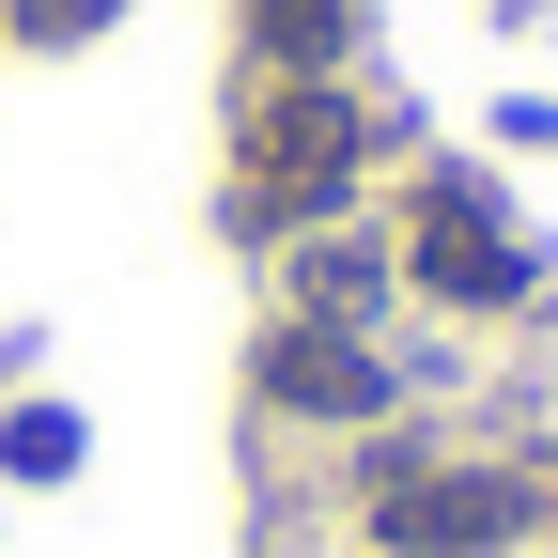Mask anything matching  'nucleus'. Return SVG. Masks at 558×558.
Returning a JSON list of instances; mask_svg holds the SVG:
<instances>
[{
  "instance_id": "f257e3e1",
  "label": "nucleus",
  "mask_w": 558,
  "mask_h": 558,
  "mask_svg": "<svg viewBox=\"0 0 558 558\" xmlns=\"http://www.w3.org/2000/svg\"><path fill=\"white\" fill-rule=\"evenodd\" d=\"M341 171H357V109H341V94H279L264 171H248V218H326Z\"/></svg>"
},
{
  "instance_id": "7ed1b4c3",
  "label": "nucleus",
  "mask_w": 558,
  "mask_h": 558,
  "mask_svg": "<svg viewBox=\"0 0 558 558\" xmlns=\"http://www.w3.org/2000/svg\"><path fill=\"white\" fill-rule=\"evenodd\" d=\"M512 527H527V481H388L403 558H465V543H512Z\"/></svg>"
},
{
  "instance_id": "20e7f679",
  "label": "nucleus",
  "mask_w": 558,
  "mask_h": 558,
  "mask_svg": "<svg viewBox=\"0 0 558 558\" xmlns=\"http://www.w3.org/2000/svg\"><path fill=\"white\" fill-rule=\"evenodd\" d=\"M418 279L465 295V311H497V295H527V248H497L481 186H435V218H418Z\"/></svg>"
},
{
  "instance_id": "39448f33",
  "label": "nucleus",
  "mask_w": 558,
  "mask_h": 558,
  "mask_svg": "<svg viewBox=\"0 0 558 558\" xmlns=\"http://www.w3.org/2000/svg\"><path fill=\"white\" fill-rule=\"evenodd\" d=\"M248 16H264L279 62H311V47H341V16H357V0H248Z\"/></svg>"
},
{
  "instance_id": "0eeeda50",
  "label": "nucleus",
  "mask_w": 558,
  "mask_h": 558,
  "mask_svg": "<svg viewBox=\"0 0 558 558\" xmlns=\"http://www.w3.org/2000/svg\"><path fill=\"white\" fill-rule=\"evenodd\" d=\"M16 465H32V481H62V465H78V418H47V403H32V418H16Z\"/></svg>"
},
{
  "instance_id": "f03ea898",
  "label": "nucleus",
  "mask_w": 558,
  "mask_h": 558,
  "mask_svg": "<svg viewBox=\"0 0 558 558\" xmlns=\"http://www.w3.org/2000/svg\"><path fill=\"white\" fill-rule=\"evenodd\" d=\"M264 403H295V418H373V403H388V357L341 341V326H279V341H264Z\"/></svg>"
},
{
  "instance_id": "423d86ee",
  "label": "nucleus",
  "mask_w": 558,
  "mask_h": 558,
  "mask_svg": "<svg viewBox=\"0 0 558 558\" xmlns=\"http://www.w3.org/2000/svg\"><path fill=\"white\" fill-rule=\"evenodd\" d=\"M109 16H124V0H16L32 47H78V32H109Z\"/></svg>"
}]
</instances>
